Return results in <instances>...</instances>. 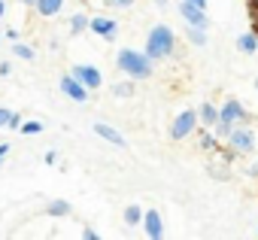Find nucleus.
<instances>
[{
  "instance_id": "nucleus-9",
  "label": "nucleus",
  "mask_w": 258,
  "mask_h": 240,
  "mask_svg": "<svg viewBox=\"0 0 258 240\" xmlns=\"http://www.w3.org/2000/svg\"><path fill=\"white\" fill-rule=\"evenodd\" d=\"M82 85H88L91 91H97L100 85H103V73L94 67V64H73V70H70Z\"/></svg>"
},
{
  "instance_id": "nucleus-7",
  "label": "nucleus",
  "mask_w": 258,
  "mask_h": 240,
  "mask_svg": "<svg viewBox=\"0 0 258 240\" xmlns=\"http://www.w3.org/2000/svg\"><path fill=\"white\" fill-rule=\"evenodd\" d=\"M176 13L182 16V22H185V25L210 28V16H207V10H204V7H198V4H191V0H179V10H176Z\"/></svg>"
},
{
  "instance_id": "nucleus-13",
  "label": "nucleus",
  "mask_w": 258,
  "mask_h": 240,
  "mask_svg": "<svg viewBox=\"0 0 258 240\" xmlns=\"http://www.w3.org/2000/svg\"><path fill=\"white\" fill-rule=\"evenodd\" d=\"M198 118H201V125H204V128H216V122H219V106L210 103V100L201 103V106H198Z\"/></svg>"
},
{
  "instance_id": "nucleus-37",
  "label": "nucleus",
  "mask_w": 258,
  "mask_h": 240,
  "mask_svg": "<svg viewBox=\"0 0 258 240\" xmlns=\"http://www.w3.org/2000/svg\"><path fill=\"white\" fill-rule=\"evenodd\" d=\"M191 4H198V7H204V10H207V0H191Z\"/></svg>"
},
{
  "instance_id": "nucleus-34",
  "label": "nucleus",
  "mask_w": 258,
  "mask_h": 240,
  "mask_svg": "<svg viewBox=\"0 0 258 240\" xmlns=\"http://www.w3.org/2000/svg\"><path fill=\"white\" fill-rule=\"evenodd\" d=\"M22 4H25L28 10H34V7H37V0H22Z\"/></svg>"
},
{
  "instance_id": "nucleus-10",
  "label": "nucleus",
  "mask_w": 258,
  "mask_h": 240,
  "mask_svg": "<svg viewBox=\"0 0 258 240\" xmlns=\"http://www.w3.org/2000/svg\"><path fill=\"white\" fill-rule=\"evenodd\" d=\"M140 228H143V234H146L149 240H161V237H164V219H161V213H158V210H146Z\"/></svg>"
},
{
  "instance_id": "nucleus-29",
  "label": "nucleus",
  "mask_w": 258,
  "mask_h": 240,
  "mask_svg": "<svg viewBox=\"0 0 258 240\" xmlns=\"http://www.w3.org/2000/svg\"><path fill=\"white\" fill-rule=\"evenodd\" d=\"M82 240H100V234L94 228H82Z\"/></svg>"
},
{
  "instance_id": "nucleus-30",
  "label": "nucleus",
  "mask_w": 258,
  "mask_h": 240,
  "mask_svg": "<svg viewBox=\"0 0 258 240\" xmlns=\"http://www.w3.org/2000/svg\"><path fill=\"white\" fill-rule=\"evenodd\" d=\"M13 73V64L10 61H0V76H10Z\"/></svg>"
},
{
  "instance_id": "nucleus-20",
  "label": "nucleus",
  "mask_w": 258,
  "mask_h": 240,
  "mask_svg": "<svg viewBox=\"0 0 258 240\" xmlns=\"http://www.w3.org/2000/svg\"><path fill=\"white\" fill-rule=\"evenodd\" d=\"M46 131V125L40 122V118H28V122H22V134L25 137H40Z\"/></svg>"
},
{
  "instance_id": "nucleus-21",
  "label": "nucleus",
  "mask_w": 258,
  "mask_h": 240,
  "mask_svg": "<svg viewBox=\"0 0 258 240\" xmlns=\"http://www.w3.org/2000/svg\"><path fill=\"white\" fill-rule=\"evenodd\" d=\"M134 79H127V82H118V85H112V94L115 97H134Z\"/></svg>"
},
{
  "instance_id": "nucleus-19",
  "label": "nucleus",
  "mask_w": 258,
  "mask_h": 240,
  "mask_svg": "<svg viewBox=\"0 0 258 240\" xmlns=\"http://www.w3.org/2000/svg\"><path fill=\"white\" fill-rule=\"evenodd\" d=\"M88 25H91V19H88L85 13H73V16H70V34H73V37H82V34L88 31Z\"/></svg>"
},
{
  "instance_id": "nucleus-6",
  "label": "nucleus",
  "mask_w": 258,
  "mask_h": 240,
  "mask_svg": "<svg viewBox=\"0 0 258 240\" xmlns=\"http://www.w3.org/2000/svg\"><path fill=\"white\" fill-rule=\"evenodd\" d=\"M219 118H222V122H228V125H243V122H249V109L237 97H228L219 106Z\"/></svg>"
},
{
  "instance_id": "nucleus-12",
  "label": "nucleus",
  "mask_w": 258,
  "mask_h": 240,
  "mask_svg": "<svg viewBox=\"0 0 258 240\" xmlns=\"http://www.w3.org/2000/svg\"><path fill=\"white\" fill-rule=\"evenodd\" d=\"M64 4H67V0H37V16L40 19H55L61 10H64Z\"/></svg>"
},
{
  "instance_id": "nucleus-39",
  "label": "nucleus",
  "mask_w": 258,
  "mask_h": 240,
  "mask_svg": "<svg viewBox=\"0 0 258 240\" xmlns=\"http://www.w3.org/2000/svg\"><path fill=\"white\" fill-rule=\"evenodd\" d=\"M0 43H4V34H0Z\"/></svg>"
},
{
  "instance_id": "nucleus-36",
  "label": "nucleus",
  "mask_w": 258,
  "mask_h": 240,
  "mask_svg": "<svg viewBox=\"0 0 258 240\" xmlns=\"http://www.w3.org/2000/svg\"><path fill=\"white\" fill-rule=\"evenodd\" d=\"M170 4V0H155V7H167Z\"/></svg>"
},
{
  "instance_id": "nucleus-32",
  "label": "nucleus",
  "mask_w": 258,
  "mask_h": 240,
  "mask_svg": "<svg viewBox=\"0 0 258 240\" xmlns=\"http://www.w3.org/2000/svg\"><path fill=\"white\" fill-rule=\"evenodd\" d=\"M252 31L258 34V13H252Z\"/></svg>"
},
{
  "instance_id": "nucleus-26",
  "label": "nucleus",
  "mask_w": 258,
  "mask_h": 240,
  "mask_svg": "<svg viewBox=\"0 0 258 240\" xmlns=\"http://www.w3.org/2000/svg\"><path fill=\"white\" fill-rule=\"evenodd\" d=\"M22 122H25V118L13 109V118H10V131H22Z\"/></svg>"
},
{
  "instance_id": "nucleus-22",
  "label": "nucleus",
  "mask_w": 258,
  "mask_h": 240,
  "mask_svg": "<svg viewBox=\"0 0 258 240\" xmlns=\"http://www.w3.org/2000/svg\"><path fill=\"white\" fill-rule=\"evenodd\" d=\"M13 55L16 58H22V61H34L37 55H34V49L31 46H25V43H13Z\"/></svg>"
},
{
  "instance_id": "nucleus-11",
  "label": "nucleus",
  "mask_w": 258,
  "mask_h": 240,
  "mask_svg": "<svg viewBox=\"0 0 258 240\" xmlns=\"http://www.w3.org/2000/svg\"><path fill=\"white\" fill-rule=\"evenodd\" d=\"M94 134H97L100 140H106V143L118 146V149H124V146H127L124 134H121V131H115V128H112V125H106V122H97V125H94Z\"/></svg>"
},
{
  "instance_id": "nucleus-24",
  "label": "nucleus",
  "mask_w": 258,
  "mask_h": 240,
  "mask_svg": "<svg viewBox=\"0 0 258 240\" xmlns=\"http://www.w3.org/2000/svg\"><path fill=\"white\" fill-rule=\"evenodd\" d=\"M231 128H234V125H228V122H222V118H219V122H216V128H213V131H216V137H219V140H228Z\"/></svg>"
},
{
  "instance_id": "nucleus-17",
  "label": "nucleus",
  "mask_w": 258,
  "mask_h": 240,
  "mask_svg": "<svg viewBox=\"0 0 258 240\" xmlns=\"http://www.w3.org/2000/svg\"><path fill=\"white\" fill-rule=\"evenodd\" d=\"M207 31L210 28H198V25H185V40L191 43V46H207Z\"/></svg>"
},
{
  "instance_id": "nucleus-31",
  "label": "nucleus",
  "mask_w": 258,
  "mask_h": 240,
  "mask_svg": "<svg viewBox=\"0 0 258 240\" xmlns=\"http://www.w3.org/2000/svg\"><path fill=\"white\" fill-rule=\"evenodd\" d=\"M7 155H10V143H0V164L7 161Z\"/></svg>"
},
{
  "instance_id": "nucleus-35",
  "label": "nucleus",
  "mask_w": 258,
  "mask_h": 240,
  "mask_svg": "<svg viewBox=\"0 0 258 240\" xmlns=\"http://www.w3.org/2000/svg\"><path fill=\"white\" fill-rule=\"evenodd\" d=\"M249 10H252V13H258V0H249Z\"/></svg>"
},
{
  "instance_id": "nucleus-15",
  "label": "nucleus",
  "mask_w": 258,
  "mask_h": 240,
  "mask_svg": "<svg viewBox=\"0 0 258 240\" xmlns=\"http://www.w3.org/2000/svg\"><path fill=\"white\" fill-rule=\"evenodd\" d=\"M46 213H49L52 219H64V216H70V213H73V207H70V201L55 198V201H49V204H46Z\"/></svg>"
},
{
  "instance_id": "nucleus-38",
  "label": "nucleus",
  "mask_w": 258,
  "mask_h": 240,
  "mask_svg": "<svg viewBox=\"0 0 258 240\" xmlns=\"http://www.w3.org/2000/svg\"><path fill=\"white\" fill-rule=\"evenodd\" d=\"M255 88H258V76H255Z\"/></svg>"
},
{
  "instance_id": "nucleus-3",
  "label": "nucleus",
  "mask_w": 258,
  "mask_h": 240,
  "mask_svg": "<svg viewBox=\"0 0 258 240\" xmlns=\"http://www.w3.org/2000/svg\"><path fill=\"white\" fill-rule=\"evenodd\" d=\"M234 152H240V155H249V152H255V128H249L246 122L243 125H234L231 128V134H228V140H225Z\"/></svg>"
},
{
  "instance_id": "nucleus-28",
  "label": "nucleus",
  "mask_w": 258,
  "mask_h": 240,
  "mask_svg": "<svg viewBox=\"0 0 258 240\" xmlns=\"http://www.w3.org/2000/svg\"><path fill=\"white\" fill-rule=\"evenodd\" d=\"M43 161H46L49 167H55V164H58V152H55V149H49V152L43 155Z\"/></svg>"
},
{
  "instance_id": "nucleus-14",
  "label": "nucleus",
  "mask_w": 258,
  "mask_h": 240,
  "mask_svg": "<svg viewBox=\"0 0 258 240\" xmlns=\"http://www.w3.org/2000/svg\"><path fill=\"white\" fill-rule=\"evenodd\" d=\"M237 52H240V55H255V52H258V34H255V31L240 34V37H237Z\"/></svg>"
},
{
  "instance_id": "nucleus-23",
  "label": "nucleus",
  "mask_w": 258,
  "mask_h": 240,
  "mask_svg": "<svg viewBox=\"0 0 258 240\" xmlns=\"http://www.w3.org/2000/svg\"><path fill=\"white\" fill-rule=\"evenodd\" d=\"M134 4H137V0H103V7H109V10H127Z\"/></svg>"
},
{
  "instance_id": "nucleus-5",
  "label": "nucleus",
  "mask_w": 258,
  "mask_h": 240,
  "mask_svg": "<svg viewBox=\"0 0 258 240\" xmlns=\"http://www.w3.org/2000/svg\"><path fill=\"white\" fill-rule=\"evenodd\" d=\"M58 85H61V94H67L73 103H88V100H91V88L82 85L73 73H64V76L58 79Z\"/></svg>"
},
{
  "instance_id": "nucleus-18",
  "label": "nucleus",
  "mask_w": 258,
  "mask_h": 240,
  "mask_svg": "<svg viewBox=\"0 0 258 240\" xmlns=\"http://www.w3.org/2000/svg\"><path fill=\"white\" fill-rule=\"evenodd\" d=\"M198 146H201L204 152H216V149H219V137H216V131H213V128L201 131V134H198Z\"/></svg>"
},
{
  "instance_id": "nucleus-8",
  "label": "nucleus",
  "mask_w": 258,
  "mask_h": 240,
  "mask_svg": "<svg viewBox=\"0 0 258 240\" xmlns=\"http://www.w3.org/2000/svg\"><path fill=\"white\" fill-rule=\"evenodd\" d=\"M88 31L94 34V37H100V40H115L118 37V22L115 19H109V16H91V25H88Z\"/></svg>"
},
{
  "instance_id": "nucleus-27",
  "label": "nucleus",
  "mask_w": 258,
  "mask_h": 240,
  "mask_svg": "<svg viewBox=\"0 0 258 240\" xmlns=\"http://www.w3.org/2000/svg\"><path fill=\"white\" fill-rule=\"evenodd\" d=\"M19 37H22V34H19L16 28H7V31H4V40H10V43H19Z\"/></svg>"
},
{
  "instance_id": "nucleus-2",
  "label": "nucleus",
  "mask_w": 258,
  "mask_h": 240,
  "mask_svg": "<svg viewBox=\"0 0 258 240\" xmlns=\"http://www.w3.org/2000/svg\"><path fill=\"white\" fill-rule=\"evenodd\" d=\"M152 61H164L176 52V34L170 25H152L146 34V49H143Z\"/></svg>"
},
{
  "instance_id": "nucleus-16",
  "label": "nucleus",
  "mask_w": 258,
  "mask_h": 240,
  "mask_svg": "<svg viewBox=\"0 0 258 240\" xmlns=\"http://www.w3.org/2000/svg\"><path fill=\"white\" fill-rule=\"evenodd\" d=\"M121 216H124V225H127V228H137V225H143V216H146V210H140L137 204H127Z\"/></svg>"
},
{
  "instance_id": "nucleus-25",
  "label": "nucleus",
  "mask_w": 258,
  "mask_h": 240,
  "mask_svg": "<svg viewBox=\"0 0 258 240\" xmlns=\"http://www.w3.org/2000/svg\"><path fill=\"white\" fill-rule=\"evenodd\" d=\"M10 118H13V109L10 106H0V131L10 128Z\"/></svg>"
},
{
  "instance_id": "nucleus-1",
  "label": "nucleus",
  "mask_w": 258,
  "mask_h": 240,
  "mask_svg": "<svg viewBox=\"0 0 258 240\" xmlns=\"http://www.w3.org/2000/svg\"><path fill=\"white\" fill-rule=\"evenodd\" d=\"M115 67H118L127 79L143 82V79L152 76L155 61H152L146 52H137V49H118V55H115Z\"/></svg>"
},
{
  "instance_id": "nucleus-4",
  "label": "nucleus",
  "mask_w": 258,
  "mask_h": 240,
  "mask_svg": "<svg viewBox=\"0 0 258 240\" xmlns=\"http://www.w3.org/2000/svg\"><path fill=\"white\" fill-rule=\"evenodd\" d=\"M201 118H198V109H182L173 122H170V140H185L198 131Z\"/></svg>"
},
{
  "instance_id": "nucleus-33",
  "label": "nucleus",
  "mask_w": 258,
  "mask_h": 240,
  "mask_svg": "<svg viewBox=\"0 0 258 240\" xmlns=\"http://www.w3.org/2000/svg\"><path fill=\"white\" fill-rule=\"evenodd\" d=\"M7 16V0H0V19Z\"/></svg>"
}]
</instances>
